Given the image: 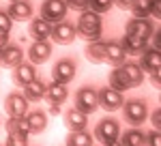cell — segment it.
<instances>
[{"mask_svg": "<svg viewBox=\"0 0 161 146\" xmlns=\"http://www.w3.org/2000/svg\"><path fill=\"white\" fill-rule=\"evenodd\" d=\"M13 28V20L7 11H0V35H9Z\"/></svg>", "mask_w": 161, "mask_h": 146, "instance_id": "obj_32", "label": "cell"}, {"mask_svg": "<svg viewBox=\"0 0 161 146\" xmlns=\"http://www.w3.org/2000/svg\"><path fill=\"white\" fill-rule=\"evenodd\" d=\"M153 32H155V26H153V22H148V17H146V20L133 17V20H129V22L125 24V35L140 36V39H146V41H148L150 36H153Z\"/></svg>", "mask_w": 161, "mask_h": 146, "instance_id": "obj_10", "label": "cell"}, {"mask_svg": "<svg viewBox=\"0 0 161 146\" xmlns=\"http://www.w3.org/2000/svg\"><path fill=\"white\" fill-rule=\"evenodd\" d=\"M67 2V9H73V11H86L88 9V0H64Z\"/></svg>", "mask_w": 161, "mask_h": 146, "instance_id": "obj_34", "label": "cell"}, {"mask_svg": "<svg viewBox=\"0 0 161 146\" xmlns=\"http://www.w3.org/2000/svg\"><path fill=\"white\" fill-rule=\"evenodd\" d=\"M118 69L123 71L125 82H127L129 88H137V86L144 82V71H142V67H140L137 62H129L127 60V62H123Z\"/></svg>", "mask_w": 161, "mask_h": 146, "instance_id": "obj_15", "label": "cell"}, {"mask_svg": "<svg viewBox=\"0 0 161 146\" xmlns=\"http://www.w3.org/2000/svg\"><path fill=\"white\" fill-rule=\"evenodd\" d=\"M150 4H153V0H133L129 11L133 13V17L146 20V17H150Z\"/></svg>", "mask_w": 161, "mask_h": 146, "instance_id": "obj_27", "label": "cell"}, {"mask_svg": "<svg viewBox=\"0 0 161 146\" xmlns=\"http://www.w3.org/2000/svg\"><path fill=\"white\" fill-rule=\"evenodd\" d=\"M123 118L129 125H142V122L148 118V105H146V101L144 99H129V101H125L123 103Z\"/></svg>", "mask_w": 161, "mask_h": 146, "instance_id": "obj_2", "label": "cell"}, {"mask_svg": "<svg viewBox=\"0 0 161 146\" xmlns=\"http://www.w3.org/2000/svg\"><path fill=\"white\" fill-rule=\"evenodd\" d=\"M144 146H161L159 129H153V131H148V133H144Z\"/></svg>", "mask_w": 161, "mask_h": 146, "instance_id": "obj_33", "label": "cell"}, {"mask_svg": "<svg viewBox=\"0 0 161 146\" xmlns=\"http://www.w3.org/2000/svg\"><path fill=\"white\" fill-rule=\"evenodd\" d=\"M7 43H9V35H0V49L4 48Z\"/></svg>", "mask_w": 161, "mask_h": 146, "instance_id": "obj_40", "label": "cell"}, {"mask_svg": "<svg viewBox=\"0 0 161 146\" xmlns=\"http://www.w3.org/2000/svg\"><path fill=\"white\" fill-rule=\"evenodd\" d=\"M159 13H161V0H153V4H150V15H153L155 20H159Z\"/></svg>", "mask_w": 161, "mask_h": 146, "instance_id": "obj_35", "label": "cell"}, {"mask_svg": "<svg viewBox=\"0 0 161 146\" xmlns=\"http://www.w3.org/2000/svg\"><path fill=\"white\" fill-rule=\"evenodd\" d=\"M24 118H26V122H28V131H30V133H43L45 127H47V116H45V112H41V110L30 112Z\"/></svg>", "mask_w": 161, "mask_h": 146, "instance_id": "obj_22", "label": "cell"}, {"mask_svg": "<svg viewBox=\"0 0 161 146\" xmlns=\"http://www.w3.org/2000/svg\"><path fill=\"white\" fill-rule=\"evenodd\" d=\"M4 146H28V135L26 133H9Z\"/></svg>", "mask_w": 161, "mask_h": 146, "instance_id": "obj_31", "label": "cell"}, {"mask_svg": "<svg viewBox=\"0 0 161 146\" xmlns=\"http://www.w3.org/2000/svg\"><path fill=\"white\" fill-rule=\"evenodd\" d=\"M75 73H77V65L73 58H60L52 69V77L58 84H69V82H73Z\"/></svg>", "mask_w": 161, "mask_h": 146, "instance_id": "obj_6", "label": "cell"}, {"mask_svg": "<svg viewBox=\"0 0 161 146\" xmlns=\"http://www.w3.org/2000/svg\"><path fill=\"white\" fill-rule=\"evenodd\" d=\"M67 2L64 0H43L41 4V17L50 24H56V22H62L67 17Z\"/></svg>", "mask_w": 161, "mask_h": 146, "instance_id": "obj_5", "label": "cell"}, {"mask_svg": "<svg viewBox=\"0 0 161 146\" xmlns=\"http://www.w3.org/2000/svg\"><path fill=\"white\" fill-rule=\"evenodd\" d=\"M75 110H80L82 114H92L99 110V95L95 88L84 86L75 93Z\"/></svg>", "mask_w": 161, "mask_h": 146, "instance_id": "obj_3", "label": "cell"}, {"mask_svg": "<svg viewBox=\"0 0 161 146\" xmlns=\"http://www.w3.org/2000/svg\"><path fill=\"white\" fill-rule=\"evenodd\" d=\"M110 86L114 88V90H129V86H127V82H125V75H123V71L118 69V67H114L112 69V73H110Z\"/></svg>", "mask_w": 161, "mask_h": 146, "instance_id": "obj_29", "label": "cell"}, {"mask_svg": "<svg viewBox=\"0 0 161 146\" xmlns=\"http://www.w3.org/2000/svg\"><path fill=\"white\" fill-rule=\"evenodd\" d=\"M97 95H99V108L105 110V112H116V110L123 108V103H125L123 93H120V90H114L112 86L99 88Z\"/></svg>", "mask_w": 161, "mask_h": 146, "instance_id": "obj_4", "label": "cell"}, {"mask_svg": "<svg viewBox=\"0 0 161 146\" xmlns=\"http://www.w3.org/2000/svg\"><path fill=\"white\" fill-rule=\"evenodd\" d=\"M75 24L71 22H56V24H52V39L58 43V45H71L75 41Z\"/></svg>", "mask_w": 161, "mask_h": 146, "instance_id": "obj_9", "label": "cell"}, {"mask_svg": "<svg viewBox=\"0 0 161 146\" xmlns=\"http://www.w3.org/2000/svg\"><path fill=\"white\" fill-rule=\"evenodd\" d=\"M150 122H153V129H159V127H161V112H159V110H155V112H153Z\"/></svg>", "mask_w": 161, "mask_h": 146, "instance_id": "obj_36", "label": "cell"}, {"mask_svg": "<svg viewBox=\"0 0 161 146\" xmlns=\"http://www.w3.org/2000/svg\"><path fill=\"white\" fill-rule=\"evenodd\" d=\"M22 62H24V49H22V45L7 43L4 48L0 49V67L2 69H15Z\"/></svg>", "mask_w": 161, "mask_h": 146, "instance_id": "obj_8", "label": "cell"}, {"mask_svg": "<svg viewBox=\"0 0 161 146\" xmlns=\"http://www.w3.org/2000/svg\"><path fill=\"white\" fill-rule=\"evenodd\" d=\"M50 114H52V116H58V114H60V105H52Z\"/></svg>", "mask_w": 161, "mask_h": 146, "instance_id": "obj_41", "label": "cell"}, {"mask_svg": "<svg viewBox=\"0 0 161 146\" xmlns=\"http://www.w3.org/2000/svg\"><path fill=\"white\" fill-rule=\"evenodd\" d=\"M118 142H120V146H144V131L140 127H133V129L120 133Z\"/></svg>", "mask_w": 161, "mask_h": 146, "instance_id": "obj_25", "label": "cell"}, {"mask_svg": "<svg viewBox=\"0 0 161 146\" xmlns=\"http://www.w3.org/2000/svg\"><path fill=\"white\" fill-rule=\"evenodd\" d=\"M50 56H52V43H47V41H35L28 48V60L35 67L43 65L45 60H50Z\"/></svg>", "mask_w": 161, "mask_h": 146, "instance_id": "obj_14", "label": "cell"}, {"mask_svg": "<svg viewBox=\"0 0 161 146\" xmlns=\"http://www.w3.org/2000/svg\"><path fill=\"white\" fill-rule=\"evenodd\" d=\"M0 127H2V122H0Z\"/></svg>", "mask_w": 161, "mask_h": 146, "instance_id": "obj_43", "label": "cell"}, {"mask_svg": "<svg viewBox=\"0 0 161 146\" xmlns=\"http://www.w3.org/2000/svg\"><path fill=\"white\" fill-rule=\"evenodd\" d=\"M9 17L11 20H28V17H32V2H28V0H13L11 4H9Z\"/></svg>", "mask_w": 161, "mask_h": 146, "instance_id": "obj_20", "label": "cell"}, {"mask_svg": "<svg viewBox=\"0 0 161 146\" xmlns=\"http://www.w3.org/2000/svg\"><path fill=\"white\" fill-rule=\"evenodd\" d=\"M45 97V82H41V80H32L30 84L24 86V99L26 101H30V103H39L41 99Z\"/></svg>", "mask_w": 161, "mask_h": 146, "instance_id": "obj_21", "label": "cell"}, {"mask_svg": "<svg viewBox=\"0 0 161 146\" xmlns=\"http://www.w3.org/2000/svg\"><path fill=\"white\" fill-rule=\"evenodd\" d=\"M86 58L92 65H103L105 62V43L103 41H90L86 45Z\"/></svg>", "mask_w": 161, "mask_h": 146, "instance_id": "obj_24", "label": "cell"}, {"mask_svg": "<svg viewBox=\"0 0 161 146\" xmlns=\"http://www.w3.org/2000/svg\"><path fill=\"white\" fill-rule=\"evenodd\" d=\"M142 67V71L148 73H161V52L155 48H146L142 52V58L137 62Z\"/></svg>", "mask_w": 161, "mask_h": 146, "instance_id": "obj_13", "label": "cell"}, {"mask_svg": "<svg viewBox=\"0 0 161 146\" xmlns=\"http://www.w3.org/2000/svg\"><path fill=\"white\" fill-rule=\"evenodd\" d=\"M67 146H92V135L88 133L86 129L82 131H71L67 135Z\"/></svg>", "mask_w": 161, "mask_h": 146, "instance_id": "obj_26", "label": "cell"}, {"mask_svg": "<svg viewBox=\"0 0 161 146\" xmlns=\"http://www.w3.org/2000/svg\"><path fill=\"white\" fill-rule=\"evenodd\" d=\"M32 80H37V67L32 62H22V65H17L13 69V84L15 86H22L24 88Z\"/></svg>", "mask_w": 161, "mask_h": 146, "instance_id": "obj_12", "label": "cell"}, {"mask_svg": "<svg viewBox=\"0 0 161 146\" xmlns=\"http://www.w3.org/2000/svg\"><path fill=\"white\" fill-rule=\"evenodd\" d=\"M127 52L120 48V43H105V62L112 67H120L123 62H127Z\"/></svg>", "mask_w": 161, "mask_h": 146, "instance_id": "obj_17", "label": "cell"}, {"mask_svg": "<svg viewBox=\"0 0 161 146\" xmlns=\"http://www.w3.org/2000/svg\"><path fill=\"white\" fill-rule=\"evenodd\" d=\"M4 129H7V133H26V135L30 133L26 118H9L4 122Z\"/></svg>", "mask_w": 161, "mask_h": 146, "instance_id": "obj_28", "label": "cell"}, {"mask_svg": "<svg viewBox=\"0 0 161 146\" xmlns=\"http://www.w3.org/2000/svg\"><path fill=\"white\" fill-rule=\"evenodd\" d=\"M153 48L161 52V32H159V30H155V32H153Z\"/></svg>", "mask_w": 161, "mask_h": 146, "instance_id": "obj_38", "label": "cell"}, {"mask_svg": "<svg viewBox=\"0 0 161 146\" xmlns=\"http://www.w3.org/2000/svg\"><path fill=\"white\" fill-rule=\"evenodd\" d=\"M131 2H133V0H114V4H116L118 9H123V11H129V9H131Z\"/></svg>", "mask_w": 161, "mask_h": 146, "instance_id": "obj_37", "label": "cell"}, {"mask_svg": "<svg viewBox=\"0 0 161 146\" xmlns=\"http://www.w3.org/2000/svg\"><path fill=\"white\" fill-rule=\"evenodd\" d=\"M28 32H30V36H32L35 41H47L50 35H52V24H50V22H45L43 17H37V20L30 22Z\"/></svg>", "mask_w": 161, "mask_h": 146, "instance_id": "obj_18", "label": "cell"}, {"mask_svg": "<svg viewBox=\"0 0 161 146\" xmlns=\"http://www.w3.org/2000/svg\"><path fill=\"white\" fill-rule=\"evenodd\" d=\"M75 32H80L88 41H99L101 32H103V20H101V15L88 11V9L82 11L80 17H77V24H75Z\"/></svg>", "mask_w": 161, "mask_h": 146, "instance_id": "obj_1", "label": "cell"}, {"mask_svg": "<svg viewBox=\"0 0 161 146\" xmlns=\"http://www.w3.org/2000/svg\"><path fill=\"white\" fill-rule=\"evenodd\" d=\"M112 4H114V0H88V11L103 15L112 9Z\"/></svg>", "mask_w": 161, "mask_h": 146, "instance_id": "obj_30", "label": "cell"}, {"mask_svg": "<svg viewBox=\"0 0 161 146\" xmlns=\"http://www.w3.org/2000/svg\"><path fill=\"white\" fill-rule=\"evenodd\" d=\"M64 125L71 129V131H82V129H86L88 125V114H82L80 110H67L64 112Z\"/></svg>", "mask_w": 161, "mask_h": 146, "instance_id": "obj_19", "label": "cell"}, {"mask_svg": "<svg viewBox=\"0 0 161 146\" xmlns=\"http://www.w3.org/2000/svg\"><path fill=\"white\" fill-rule=\"evenodd\" d=\"M9 2H13V0H9Z\"/></svg>", "mask_w": 161, "mask_h": 146, "instance_id": "obj_44", "label": "cell"}, {"mask_svg": "<svg viewBox=\"0 0 161 146\" xmlns=\"http://www.w3.org/2000/svg\"><path fill=\"white\" fill-rule=\"evenodd\" d=\"M120 48H123L127 54H142L144 49L148 48V41H146V39H140V36L125 35L123 39H120Z\"/></svg>", "mask_w": 161, "mask_h": 146, "instance_id": "obj_23", "label": "cell"}, {"mask_svg": "<svg viewBox=\"0 0 161 146\" xmlns=\"http://www.w3.org/2000/svg\"><path fill=\"white\" fill-rule=\"evenodd\" d=\"M45 101L50 105H62L67 99H69V90H67V84H58V82H52V84H45Z\"/></svg>", "mask_w": 161, "mask_h": 146, "instance_id": "obj_16", "label": "cell"}, {"mask_svg": "<svg viewBox=\"0 0 161 146\" xmlns=\"http://www.w3.org/2000/svg\"><path fill=\"white\" fill-rule=\"evenodd\" d=\"M4 110L9 114V118H24L28 114V101L24 99V95L19 93H11L4 99Z\"/></svg>", "mask_w": 161, "mask_h": 146, "instance_id": "obj_11", "label": "cell"}, {"mask_svg": "<svg viewBox=\"0 0 161 146\" xmlns=\"http://www.w3.org/2000/svg\"><path fill=\"white\" fill-rule=\"evenodd\" d=\"M95 138L103 142V144H108V142H116L118 138H120V125L118 121H114V118H103V121L95 127Z\"/></svg>", "mask_w": 161, "mask_h": 146, "instance_id": "obj_7", "label": "cell"}, {"mask_svg": "<svg viewBox=\"0 0 161 146\" xmlns=\"http://www.w3.org/2000/svg\"><path fill=\"white\" fill-rule=\"evenodd\" d=\"M103 146H120V142L116 140V142H108V144H103Z\"/></svg>", "mask_w": 161, "mask_h": 146, "instance_id": "obj_42", "label": "cell"}, {"mask_svg": "<svg viewBox=\"0 0 161 146\" xmlns=\"http://www.w3.org/2000/svg\"><path fill=\"white\" fill-rule=\"evenodd\" d=\"M150 82L155 88H159V73H150Z\"/></svg>", "mask_w": 161, "mask_h": 146, "instance_id": "obj_39", "label": "cell"}]
</instances>
